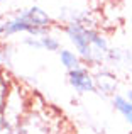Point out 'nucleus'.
Listing matches in <instances>:
<instances>
[{
	"label": "nucleus",
	"mask_w": 132,
	"mask_h": 134,
	"mask_svg": "<svg viewBox=\"0 0 132 134\" xmlns=\"http://www.w3.org/2000/svg\"><path fill=\"white\" fill-rule=\"evenodd\" d=\"M51 134H71L69 131H64L63 127H61V122H56V124L53 126V132Z\"/></svg>",
	"instance_id": "obj_9"
},
{
	"label": "nucleus",
	"mask_w": 132,
	"mask_h": 134,
	"mask_svg": "<svg viewBox=\"0 0 132 134\" xmlns=\"http://www.w3.org/2000/svg\"><path fill=\"white\" fill-rule=\"evenodd\" d=\"M0 2H5V0H0Z\"/></svg>",
	"instance_id": "obj_11"
},
{
	"label": "nucleus",
	"mask_w": 132,
	"mask_h": 134,
	"mask_svg": "<svg viewBox=\"0 0 132 134\" xmlns=\"http://www.w3.org/2000/svg\"><path fill=\"white\" fill-rule=\"evenodd\" d=\"M113 107L122 114V117L132 126V102L124 95H115L113 97Z\"/></svg>",
	"instance_id": "obj_7"
},
{
	"label": "nucleus",
	"mask_w": 132,
	"mask_h": 134,
	"mask_svg": "<svg viewBox=\"0 0 132 134\" xmlns=\"http://www.w3.org/2000/svg\"><path fill=\"white\" fill-rule=\"evenodd\" d=\"M68 82L78 93H88V92H93L97 88L93 75L83 66L68 71Z\"/></svg>",
	"instance_id": "obj_4"
},
{
	"label": "nucleus",
	"mask_w": 132,
	"mask_h": 134,
	"mask_svg": "<svg viewBox=\"0 0 132 134\" xmlns=\"http://www.w3.org/2000/svg\"><path fill=\"white\" fill-rule=\"evenodd\" d=\"M81 56L78 54V53L75 51H69V49H61L59 51V61L61 65L64 66L68 71H71V70H76L81 66Z\"/></svg>",
	"instance_id": "obj_6"
},
{
	"label": "nucleus",
	"mask_w": 132,
	"mask_h": 134,
	"mask_svg": "<svg viewBox=\"0 0 132 134\" xmlns=\"http://www.w3.org/2000/svg\"><path fill=\"white\" fill-rule=\"evenodd\" d=\"M53 119L46 109H27L26 115L20 119L15 134H51L53 132Z\"/></svg>",
	"instance_id": "obj_2"
},
{
	"label": "nucleus",
	"mask_w": 132,
	"mask_h": 134,
	"mask_svg": "<svg viewBox=\"0 0 132 134\" xmlns=\"http://www.w3.org/2000/svg\"><path fill=\"white\" fill-rule=\"evenodd\" d=\"M51 24H53V19L41 7L34 5L26 9L24 12H20L19 15L0 24V36L7 37V36H12V34L27 32L32 37H39L46 34V31L51 27Z\"/></svg>",
	"instance_id": "obj_1"
},
{
	"label": "nucleus",
	"mask_w": 132,
	"mask_h": 134,
	"mask_svg": "<svg viewBox=\"0 0 132 134\" xmlns=\"http://www.w3.org/2000/svg\"><path fill=\"white\" fill-rule=\"evenodd\" d=\"M39 46L41 49H46V51H59L61 44L56 37L49 36V34H44V36H39Z\"/></svg>",
	"instance_id": "obj_8"
},
{
	"label": "nucleus",
	"mask_w": 132,
	"mask_h": 134,
	"mask_svg": "<svg viewBox=\"0 0 132 134\" xmlns=\"http://www.w3.org/2000/svg\"><path fill=\"white\" fill-rule=\"evenodd\" d=\"M12 82H10V76L7 73L0 71V115H3L7 109V104H9V97L10 92H12Z\"/></svg>",
	"instance_id": "obj_5"
},
{
	"label": "nucleus",
	"mask_w": 132,
	"mask_h": 134,
	"mask_svg": "<svg viewBox=\"0 0 132 134\" xmlns=\"http://www.w3.org/2000/svg\"><path fill=\"white\" fill-rule=\"evenodd\" d=\"M127 98H129V100L132 102V90H129V93H127Z\"/></svg>",
	"instance_id": "obj_10"
},
{
	"label": "nucleus",
	"mask_w": 132,
	"mask_h": 134,
	"mask_svg": "<svg viewBox=\"0 0 132 134\" xmlns=\"http://www.w3.org/2000/svg\"><path fill=\"white\" fill-rule=\"evenodd\" d=\"M14 134H15V132H14Z\"/></svg>",
	"instance_id": "obj_12"
},
{
	"label": "nucleus",
	"mask_w": 132,
	"mask_h": 134,
	"mask_svg": "<svg viewBox=\"0 0 132 134\" xmlns=\"http://www.w3.org/2000/svg\"><path fill=\"white\" fill-rule=\"evenodd\" d=\"M66 36L71 41V44L76 48L78 54L81 56L83 59L90 63H95V53H93L92 43H90V36H88V27H85L80 22H69L68 26L64 27Z\"/></svg>",
	"instance_id": "obj_3"
}]
</instances>
